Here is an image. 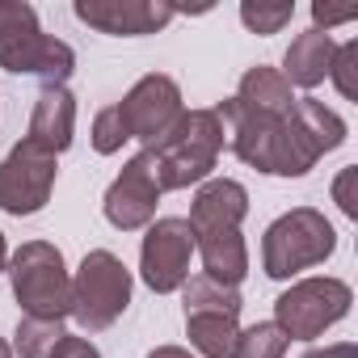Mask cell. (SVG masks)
<instances>
[{"label": "cell", "mask_w": 358, "mask_h": 358, "mask_svg": "<svg viewBox=\"0 0 358 358\" xmlns=\"http://www.w3.org/2000/svg\"><path fill=\"white\" fill-rule=\"evenodd\" d=\"M215 118L228 131L232 152L274 177H303L324 152L345 143V122L316 97H295L287 114H257L228 97Z\"/></svg>", "instance_id": "1"}, {"label": "cell", "mask_w": 358, "mask_h": 358, "mask_svg": "<svg viewBox=\"0 0 358 358\" xmlns=\"http://www.w3.org/2000/svg\"><path fill=\"white\" fill-rule=\"evenodd\" d=\"M249 211V194L241 182L215 177L203 182L190 207V232H194V249L203 253V270L207 278L224 282V287H241V278L249 274V249L241 241V220Z\"/></svg>", "instance_id": "2"}, {"label": "cell", "mask_w": 358, "mask_h": 358, "mask_svg": "<svg viewBox=\"0 0 358 358\" xmlns=\"http://www.w3.org/2000/svg\"><path fill=\"white\" fill-rule=\"evenodd\" d=\"M0 68L17 76H43L47 85H64L76 68V51L43 34L38 13L26 0H0Z\"/></svg>", "instance_id": "3"}, {"label": "cell", "mask_w": 358, "mask_h": 358, "mask_svg": "<svg viewBox=\"0 0 358 358\" xmlns=\"http://www.w3.org/2000/svg\"><path fill=\"white\" fill-rule=\"evenodd\" d=\"M220 148H224V127H220L215 110H186L160 143H152L143 152H152V160H156L160 190H186V186H199L215 169Z\"/></svg>", "instance_id": "4"}, {"label": "cell", "mask_w": 358, "mask_h": 358, "mask_svg": "<svg viewBox=\"0 0 358 358\" xmlns=\"http://www.w3.org/2000/svg\"><path fill=\"white\" fill-rule=\"evenodd\" d=\"M13 295L34 320H64L72 316V278L64 270V253L47 241H26L9 257Z\"/></svg>", "instance_id": "5"}, {"label": "cell", "mask_w": 358, "mask_h": 358, "mask_svg": "<svg viewBox=\"0 0 358 358\" xmlns=\"http://www.w3.org/2000/svg\"><path fill=\"white\" fill-rule=\"evenodd\" d=\"M333 249H337L333 224L320 211H312V207H295V211L278 215L266 228L262 266H266L270 278H291V274H299L308 266H320Z\"/></svg>", "instance_id": "6"}, {"label": "cell", "mask_w": 358, "mask_h": 358, "mask_svg": "<svg viewBox=\"0 0 358 358\" xmlns=\"http://www.w3.org/2000/svg\"><path fill=\"white\" fill-rule=\"evenodd\" d=\"M131 303V274L110 249H93L72 278V316L85 329H110Z\"/></svg>", "instance_id": "7"}, {"label": "cell", "mask_w": 358, "mask_h": 358, "mask_svg": "<svg viewBox=\"0 0 358 358\" xmlns=\"http://www.w3.org/2000/svg\"><path fill=\"white\" fill-rule=\"evenodd\" d=\"M354 295L341 278H303L274 299V324L287 341H312L350 312Z\"/></svg>", "instance_id": "8"}, {"label": "cell", "mask_w": 358, "mask_h": 358, "mask_svg": "<svg viewBox=\"0 0 358 358\" xmlns=\"http://www.w3.org/2000/svg\"><path fill=\"white\" fill-rule=\"evenodd\" d=\"M114 114H118L127 139H139L143 148H152V143H160L173 131L177 118L186 114L182 110V89H177V80L152 72L114 106Z\"/></svg>", "instance_id": "9"}, {"label": "cell", "mask_w": 358, "mask_h": 358, "mask_svg": "<svg viewBox=\"0 0 358 358\" xmlns=\"http://www.w3.org/2000/svg\"><path fill=\"white\" fill-rule=\"evenodd\" d=\"M55 186V156L22 139L5 160H0V211L9 215H34L47 207Z\"/></svg>", "instance_id": "10"}, {"label": "cell", "mask_w": 358, "mask_h": 358, "mask_svg": "<svg viewBox=\"0 0 358 358\" xmlns=\"http://www.w3.org/2000/svg\"><path fill=\"white\" fill-rule=\"evenodd\" d=\"M190 257H194L190 224L186 220H156L143 236V249H139V274L156 295H169L177 287H186Z\"/></svg>", "instance_id": "11"}, {"label": "cell", "mask_w": 358, "mask_h": 358, "mask_svg": "<svg viewBox=\"0 0 358 358\" xmlns=\"http://www.w3.org/2000/svg\"><path fill=\"white\" fill-rule=\"evenodd\" d=\"M160 182H156V160L152 152H139L127 160V169L114 177V186L106 190V220L118 232H135L148 228L156 215V199H160Z\"/></svg>", "instance_id": "12"}, {"label": "cell", "mask_w": 358, "mask_h": 358, "mask_svg": "<svg viewBox=\"0 0 358 358\" xmlns=\"http://www.w3.org/2000/svg\"><path fill=\"white\" fill-rule=\"evenodd\" d=\"M76 17L101 34L135 38L164 30L177 17V5H164V0H76Z\"/></svg>", "instance_id": "13"}, {"label": "cell", "mask_w": 358, "mask_h": 358, "mask_svg": "<svg viewBox=\"0 0 358 358\" xmlns=\"http://www.w3.org/2000/svg\"><path fill=\"white\" fill-rule=\"evenodd\" d=\"M72 127H76V97L64 89V85H43L38 101H34V114H30V143L59 156L68 152L72 143Z\"/></svg>", "instance_id": "14"}, {"label": "cell", "mask_w": 358, "mask_h": 358, "mask_svg": "<svg viewBox=\"0 0 358 358\" xmlns=\"http://www.w3.org/2000/svg\"><path fill=\"white\" fill-rule=\"evenodd\" d=\"M241 312L228 308H186V333L190 345L207 358H236L241 354Z\"/></svg>", "instance_id": "15"}, {"label": "cell", "mask_w": 358, "mask_h": 358, "mask_svg": "<svg viewBox=\"0 0 358 358\" xmlns=\"http://www.w3.org/2000/svg\"><path fill=\"white\" fill-rule=\"evenodd\" d=\"M333 51H337L333 34H324V30H308V34H299V38L287 47V55H282V76H287V85L316 89V85L329 76Z\"/></svg>", "instance_id": "16"}, {"label": "cell", "mask_w": 358, "mask_h": 358, "mask_svg": "<svg viewBox=\"0 0 358 358\" xmlns=\"http://www.w3.org/2000/svg\"><path fill=\"white\" fill-rule=\"evenodd\" d=\"M236 101L249 106V110H257V114H287L295 106V93H291V85H287L282 72H274V68H249L241 76Z\"/></svg>", "instance_id": "17"}, {"label": "cell", "mask_w": 358, "mask_h": 358, "mask_svg": "<svg viewBox=\"0 0 358 358\" xmlns=\"http://www.w3.org/2000/svg\"><path fill=\"white\" fill-rule=\"evenodd\" d=\"M59 337H64V320H34V316H26L17 324V354L22 358H51Z\"/></svg>", "instance_id": "18"}, {"label": "cell", "mask_w": 358, "mask_h": 358, "mask_svg": "<svg viewBox=\"0 0 358 358\" xmlns=\"http://www.w3.org/2000/svg\"><path fill=\"white\" fill-rule=\"evenodd\" d=\"M287 333L266 320V324H253V329H241V354L236 358H282L287 354Z\"/></svg>", "instance_id": "19"}, {"label": "cell", "mask_w": 358, "mask_h": 358, "mask_svg": "<svg viewBox=\"0 0 358 358\" xmlns=\"http://www.w3.org/2000/svg\"><path fill=\"white\" fill-rule=\"evenodd\" d=\"M295 17V5H241V22L253 34H278Z\"/></svg>", "instance_id": "20"}, {"label": "cell", "mask_w": 358, "mask_h": 358, "mask_svg": "<svg viewBox=\"0 0 358 358\" xmlns=\"http://www.w3.org/2000/svg\"><path fill=\"white\" fill-rule=\"evenodd\" d=\"M329 76H333V85H337L341 97H350V101L358 97V43H341V47L333 51Z\"/></svg>", "instance_id": "21"}, {"label": "cell", "mask_w": 358, "mask_h": 358, "mask_svg": "<svg viewBox=\"0 0 358 358\" xmlns=\"http://www.w3.org/2000/svg\"><path fill=\"white\" fill-rule=\"evenodd\" d=\"M122 143H127V131H122V122H118V114H114V106H110V110H101V114L93 118V148H97L101 156H114Z\"/></svg>", "instance_id": "22"}, {"label": "cell", "mask_w": 358, "mask_h": 358, "mask_svg": "<svg viewBox=\"0 0 358 358\" xmlns=\"http://www.w3.org/2000/svg\"><path fill=\"white\" fill-rule=\"evenodd\" d=\"M333 203H337L350 220H358V169H354V164L337 173V182H333Z\"/></svg>", "instance_id": "23"}, {"label": "cell", "mask_w": 358, "mask_h": 358, "mask_svg": "<svg viewBox=\"0 0 358 358\" xmlns=\"http://www.w3.org/2000/svg\"><path fill=\"white\" fill-rule=\"evenodd\" d=\"M51 358H101V354H97V350H93L85 337H72V333H64V337H59V345L51 350Z\"/></svg>", "instance_id": "24"}, {"label": "cell", "mask_w": 358, "mask_h": 358, "mask_svg": "<svg viewBox=\"0 0 358 358\" xmlns=\"http://www.w3.org/2000/svg\"><path fill=\"white\" fill-rule=\"evenodd\" d=\"M358 17V9H324V5H312V30H324L329 34V26H341V22H354Z\"/></svg>", "instance_id": "25"}, {"label": "cell", "mask_w": 358, "mask_h": 358, "mask_svg": "<svg viewBox=\"0 0 358 358\" xmlns=\"http://www.w3.org/2000/svg\"><path fill=\"white\" fill-rule=\"evenodd\" d=\"M303 358H358V345L354 341H337V345H324V350H308Z\"/></svg>", "instance_id": "26"}, {"label": "cell", "mask_w": 358, "mask_h": 358, "mask_svg": "<svg viewBox=\"0 0 358 358\" xmlns=\"http://www.w3.org/2000/svg\"><path fill=\"white\" fill-rule=\"evenodd\" d=\"M148 358H190V350H182V345H156Z\"/></svg>", "instance_id": "27"}, {"label": "cell", "mask_w": 358, "mask_h": 358, "mask_svg": "<svg viewBox=\"0 0 358 358\" xmlns=\"http://www.w3.org/2000/svg\"><path fill=\"white\" fill-rule=\"evenodd\" d=\"M9 270V249H5V236H0V274Z\"/></svg>", "instance_id": "28"}, {"label": "cell", "mask_w": 358, "mask_h": 358, "mask_svg": "<svg viewBox=\"0 0 358 358\" xmlns=\"http://www.w3.org/2000/svg\"><path fill=\"white\" fill-rule=\"evenodd\" d=\"M0 358H13V350H9V341L0 337Z\"/></svg>", "instance_id": "29"}]
</instances>
